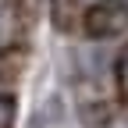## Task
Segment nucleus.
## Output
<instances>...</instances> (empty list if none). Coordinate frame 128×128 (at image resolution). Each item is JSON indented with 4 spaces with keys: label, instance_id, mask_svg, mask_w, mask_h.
I'll return each mask as SVG.
<instances>
[{
    "label": "nucleus",
    "instance_id": "obj_2",
    "mask_svg": "<svg viewBox=\"0 0 128 128\" xmlns=\"http://www.w3.org/2000/svg\"><path fill=\"white\" fill-rule=\"evenodd\" d=\"M114 71H118V82H121V89H128V46L121 50V57H118V64H114Z\"/></svg>",
    "mask_w": 128,
    "mask_h": 128
},
{
    "label": "nucleus",
    "instance_id": "obj_3",
    "mask_svg": "<svg viewBox=\"0 0 128 128\" xmlns=\"http://www.w3.org/2000/svg\"><path fill=\"white\" fill-rule=\"evenodd\" d=\"M114 4H118V7H128V0H114Z\"/></svg>",
    "mask_w": 128,
    "mask_h": 128
},
{
    "label": "nucleus",
    "instance_id": "obj_1",
    "mask_svg": "<svg viewBox=\"0 0 128 128\" xmlns=\"http://www.w3.org/2000/svg\"><path fill=\"white\" fill-rule=\"evenodd\" d=\"M124 22V7H118L114 0H107V4H96L86 11V32L89 36H114Z\"/></svg>",
    "mask_w": 128,
    "mask_h": 128
}]
</instances>
